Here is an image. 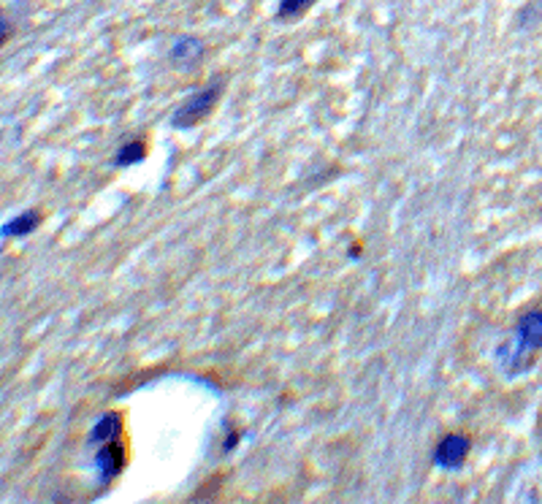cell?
<instances>
[{"label": "cell", "mask_w": 542, "mask_h": 504, "mask_svg": "<svg viewBox=\"0 0 542 504\" xmlns=\"http://www.w3.org/2000/svg\"><path fill=\"white\" fill-rule=\"evenodd\" d=\"M542 350V309H531L521 315L513 342H505L496 350V358L502 363V371L515 377L534 363V355Z\"/></svg>", "instance_id": "1"}, {"label": "cell", "mask_w": 542, "mask_h": 504, "mask_svg": "<svg viewBox=\"0 0 542 504\" xmlns=\"http://www.w3.org/2000/svg\"><path fill=\"white\" fill-rule=\"evenodd\" d=\"M220 93H222V81H214V84H206L198 93H193L182 106H179L174 114H171V125L176 131L182 128H196L201 119H206V114L217 106L220 101Z\"/></svg>", "instance_id": "2"}, {"label": "cell", "mask_w": 542, "mask_h": 504, "mask_svg": "<svg viewBox=\"0 0 542 504\" xmlns=\"http://www.w3.org/2000/svg\"><path fill=\"white\" fill-rule=\"evenodd\" d=\"M469 450H472L469 437H464V434H445L439 439V445L434 447V464L442 467V470H459L467 461Z\"/></svg>", "instance_id": "3"}, {"label": "cell", "mask_w": 542, "mask_h": 504, "mask_svg": "<svg viewBox=\"0 0 542 504\" xmlns=\"http://www.w3.org/2000/svg\"><path fill=\"white\" fill-rule=\"evenodd\" d=\"M122 464H125V455H122V447L117 445V439L98 445L96 467H98V475H101V485H112L120 477Z\"/></svg>", "instance_id": "4"}, {"label": "cell", "mask_w": 542, "mask_h": 504, "mask_svg": "<svg viewBox=\"0 0 542 504\" xmlns=\"http://www.w3.org/2000/svg\"><path fill=\"white\" fill-rule=\"evenodd\" d=\"M201 57H204V41H198L193 35L176 38L171 44V50H168V60L176 68H193Z\"/></svg>", "instance_id": "5"}, {"label": "cell", "mask_w": 542, "mask_h": 504, "mask_svg": "<svg viewBox=\"0 0 542 504\" xmlns=\"http://www.w3.org/2000/svg\"><path fill=\"white\" fill-rule=\"evenodd\" d=\"M120 429H122V417L117 412H106L104 417H98L93 431H89V445H104V442L117 439Z\"/></svg>", "instance_id": "6"}, {"label": "cell", "mask_w": 542, "mask_h": 504, "mask_svg": "<svg viewBox=\"0 0 542 504\" xmlns=\"http://www.w3.org/2000/svg\"><path fill=\"white\" fill-rule=\"evenodd\" d=\"M38 223H41V215L38 212H33V209H27V212H22L19 218H14V220H9L6 225H4V236H27V233H33L35 228H38Z\"/></svg>", "instance_id": "7"}, {"label": "cell", "mask_w": 542, "mask_h": 504, "mask_svg": "<svg viewBox=\"0 0 542 504\" xmlns=\"http://www.w3.org/2000/svg\"><path fill=\"white\" fill-rule=\"evenodd\" d=\"M144 157H147V144H144V139H130V141H125V144L117 149L114 163H117V165H136V163H142Z\"/></svg>", "instance_id": "8"}, {"label": "cell", "mask_w": 542, "mask_h": 504, "mask_svg": "<svg viewBox=\"0 0 542 504\" xmlns=\"http://www.w3.org/2000/svg\"><path fill=\"white\" fill-rule=\"evenodd\" d=\"M314 0H280V9H277V19L280 22H290L298 19L304 11H309V6Z\"/></svg>", "instance_id": "9"}, {"label": "cell", "mask_w": 542, "mask_h": 504, "mask_svg": "<svg viewBox=\"0 0 542 504\" xmlns=\"http://www.w3.org/2000/svg\"><path fill=\"white\" fill-rule=\"evenodd\" d=\"M236 439H239V434H231L228 439H225V445H222V450H231V447L236 445Z\"/></svg>", "instance_id": "10"}]
</instances>
